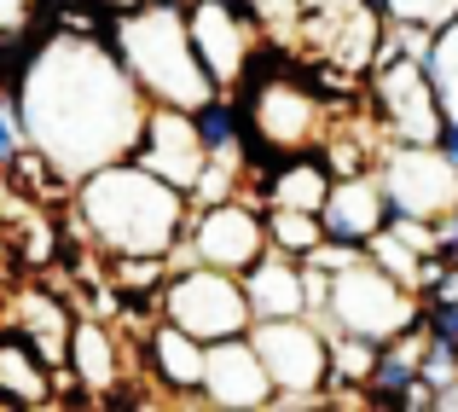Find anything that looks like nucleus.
I'll list each match as a JSON object with an SVG mask.
<instances>
[{
  "instance_id": "nucleus-15",
  "label": "nucleus",
  "mask_w": 458,
  "mask_h": 412,
  "mask_svg": "<svg viewBox=\"0 0 458 412\" xmlns=\"http://www.w3.org/2000/svg\"><path fill=\"white\" fill-rule=\"evenodd\" d=\"M273 378L267 366H261L256 343L244 337H221V343H209V355H203V401L221 407V412H256V407H273Z\"/></svg>"
},
{
  "instance_id": "nucleus-24",
  "label": "nucleus",
  "mask_w": 458,
  "mask_h": 412,
  "mask_svg": "<svg viewBox=\"0 0 458 412\" xmlns=\"http://www.w3.org/2000/svg\"><path fill=\"white\" fill-rule=\"evenodd\" d=\"M383 12V23H418V30H441L458 18V0H371Z\"/></svg>"
},
{
  "instance_id": "nucleus-8",
  "label": "nucleus",
  "mask_w": 458,
  "mask_h": 412,
  "mask_svg": "<svg viewBox=\"0 0 458 412\" xmlns=\"http://www.w3.org/2000/svg\"><path fill=\"white\" fill-rule=\"evenodd\" d=\"M261 256H267V210H261L256 186L233 192V198H215V203H191L174 262H203V268L244 279Z\"/></svg>"
},
{
  "instance_id": "nucleus-16",
  "label": "nucleus",
  "mask_w": 458,
  "mask_h": 412,
  "mask_svg": "<svg viewBox=\"0 0 458 412\" xmlns=\"http://www.w3.org/2000/svg\"><path fill=\"white\" fill-rule=\"evenodd\" d=\"M0 325H12V331L23 337V343L35 348V355L47 360V366H64L70 355V325H76V302H64L58 290L47 285H18L6 296V313H0Z\"/></svg>"
},
{
  "instance_id": "nucleus-17",
  "label": "nucleus",
  "mask_w": 458,
  "mask_h": 412,
  "mask_svg": "<svg viewBox=\"0 0 458 412\" xmlns=\"http://www.w3.org/2000/svg\"><path fill=\"white\" fill-rule=\"evenodd\" d=\"M256 198L261 210H325V192H331V168H325L319 145H302V151H279V157H261L256 168Z\"/></svg>"
},
{
  "instance_id": "nucleus-21",
  "label": "nucleus",
  "mask_w": 458,
  "mask_h": 412,
  "mask_svg": "<svg viewBox=\"0 0 458 412\" xmlns=\"http://www.w3.org/2000/svg\"><path fill=\"white\" fill-rule=\"evenodd\" d=\"M331 372H325V390H366L371 366H377V337H360V331H331Z\"/></svg>"
},
{
  "instance_id": "nucleus-12",
  "label": "nucleus",
  "mask_w": 458,
  "mask_h": 412,
  "mask_svg": "<svg viewBox=\"0 0 458 412\" xmlns=\"http://www.w3.org/2000/svg\"><path fill=\"white\" fill-rule=\"evenodd\" d=\"M64 372H70V390H76L64 407H105L116 390H128V383L140 378L134 372V337L116 320H99V313L76 308Z\"/></svg>"
},
{
  "instance_id": "nucleus-2",
  "label": "nucleus",
  "mask_w": 458,
  "mask_h": 412,
  "mask_svg": "<svg viewBox=\"0 0 458 412\" xmlns=\"http://www.w3.org/2000/svg\"><path fill=\"white\" fill-rule=\"evenodd\" d=\"M186 192L157 180L146 163L116 157L70 186V227L99 256H168L186 238Z\"/></svg>"
},
{
  "instance_id": "nucleus-1",
  "label": "nucleus",
  "mask_w": 458,
  "mask_h": 412,
  "mask_svg": "<svg viewBox=\"0 0 458 412\" xmlns=\"http://www.w3.org/2000/svg\"><path fill=\"white\" fill-rule=\"evenodd\" d=\"M35 41L18 82V116L30 145L76 186L81 175L134 151L146 123V93L111 53V35H64L30 23Z\"/></svg>"
},
{
  "instance_id": "nucleus-25",
  "label": "nucleus",
  "mask_w": 458,
  "mask_h": 412,
  "mask_svg": "<svg viewBox=\"0 0 458 412\" xmlns=\"http://www.w3.org/2000/svg\"><path fill=\"white\" fill-rule=\"evenodd\" d=\"M436 151H441V157H447V163L458 168V123H453V116L441 123V134H436Z\"/></svg>"
},
{
  "instance_id": "nucleus-9",
  "label": "nucleus",
  "mask_w": 458,
  "mask_h": 412,
  "mask_svg": "<svg viewBox=\"0 0 458 412\" xmlns=\"http://www.w3.org/2000/svg\"><path fill=\"white\" fill-rule=\"evenodd\" d=\"M157 308L163 320L186 325L198 343H221V337H244L256 325L244 296V279L221 273V268H203V262H174L157 290Z\"/></svg>"
},
{
  "instance_id": "nucleus-11",
  "label": "nucleus",
  "mask_w": 458,
  "mask_h": 412,
  "mask_svg": "<svg viewBox=\"0 0 458 412\" xmlns=\"http://www.w3.org/2000/svg\"><path fill=\"white\" fill-rule=\"evenodd\" d=\"M377 180H383V198H389V215H406V221L447 227V215L458 210V168L436 145L389 140L377 151Z\"/></svg>"
},
{
  "instance_id": "nucleus-10",
  "label": "nucleus",
  "mask_w": 458,
  "mask_h": 412,
  "mask_svg": "<svg viewBox=\"0 0 458 412\" xmlns=\"http://www.w3.org/2000/svg\"><path fill=\"white\" fill-rule=\"evenodd\" d=\"M186 30L215 93H238L256 58L267 53V30L250 0H186Z\"/></svg>"
},
{
  "instance_id": "nucleus-20",
  "label": "nucleus",
  "mask_w": 458,
  "mask_h": 412,
  "mask_svg": "<svg viewBox=\"0 0 458 412\" xmlns=\"http://www.w3.org/2000/svg\"><path fill=\"white\" fill-rule=\"evenodd\" d=\"M35 407H58L53 366L12 325H0V412H35Z\"/></svg>"
},
{
  "instance_id": "nucleus-14",
  "label": "nucleus",
  "mask_w": 458,
  "mask_h": 412,
  "mask_svg": "<svg viewBox=\"0 0 458 412\" xmlns=\"http://www.w3.org/2000/svg\"><path fill=\"white\" fill-rule=\"evenodd\" d=\"M134 163H146L157 180H168L174 192H198L203 175H209V151H203V134L191 123V111L180 105H146V123L134 134Z\"/></svg>"
},
{
  "instance_id": "nucleus-19",
  "label": "nucleus",
  "mask_w": 458,
  "mask_h": 412,
  "mask_svg": "<svg viewBox=\"0 0 458 412\" xmlns=\"http://www.w3.org/2000/svg\"><path fill=\"white\" fill-rule=\"evenodd\" d=\"M244 296H250V313L256 320H291V313H313V296H308V262L296 256H267L244 273Z\"/></svg>"
},
{
  "instance_id": "nucleus-7",
  "label": "nucleus",
  "mask_w": 458,
  "mask_h": 412,
  "mask_svg": "<svg viewBox=\"0 0 458 412\" xmlns=\"http://www.w3.org/2000/svg\"><path fill=\"white\" fill-rule=\"evenodd\" d=\"M261 366L273 378V407L279 412H308L325 407V372H331V331L313 313H291V320H256L250 325Z\"/></svg>"
},
{
  "instance_id": "nucleus-26",
  "label": "nucleus",
  "mask_w": 458,
  "mask_h": 412,
  "mask_svg": "<svg viewBox=\"0 0 458 412\" xmlns=\"http://www.w3.org/2000/svg\"><path fill=\"white\" fill-rule=\"evenodd\" d=\"M88 6H99V12H105V18H123V12H134V6H140V0H88Z\"/></svg>"
},
{
  "instance_id": "nucleus-4",
  "label": "nucleus",
  "mask_w": 458,
  "mask_h": 412,
  "mask_svg": "<svg viewBox=\"0 0 458 412\" xmlns=\"http://www.w3.org/2000/svg\"><path fill=\"white\" fill-rule=\"evenodd\" d=\"M233 99L244 105V123H250V134H256L261 157L319 145L325 128H331V99L313 88L302 58L273 47V41H267V53L256 58V70L244 76V88H238Z\"/></svg>"
},
{
  "instance_id": "nucleus-5",
  "label": "nucleus",
  "mask_w": 458,
  "mask_h": 412,
  "mask_svg": "<svg viewBox=\"0 0 458 412\" xmlns=\"http://www.w3.org/2000/svg\"><path fill=\"white\" fill-rule=\"evenodd\" d=\"M360 105H366V116L377 123L383 140H406V145H436L441 123H447L429 53L401 47L389 35V23H383V41H377L366 82H360Z\"/></svg>"
},
{
  "instance_id": "nucleus-6",
  "label": "nucleus",
  "mask_w": 458,
  "mask_h": 412,
  "mask_svg": "<svg viewBox=\"0 0 458 412\" xmlns=\"http://www.w3.org/2000/svg\"><path fill=\"white\" fill-rule=\"evenodd\" d=\"M418 320H424L418 290L401 285L394 273H383L371 256L336 268L331 285H325V308H319L325 331H360V337L389 343L394 331H406V325H418Z\"/></svg>"
},
{
  "instance_id": "nucleus-18",
  "label": "nucleus",
  "mask_w": 458,
  "mask_h": 412,
  "mask_svg": "<svg viewBox=\"0 0 458 412\" xmlns=\"http://www.w3.org/2000/svg\"><path fill=\"white\" fill-rule=\"evenodd\" d=\"M319 221H325V238H343V245H360V250H366L371 238L389 227V198H383L377 168H371V175H343V180H331Z\"/></svg>"
},
{
  "instance_id": "nucleus-3",
  "label": "nucleus",
  "mask_w": 458,
  "mask_h": 412,
  "mask_svg": "<svg viewBox=\"0 0 458 412\" xmlns=\"http://www.w3.org/2000/svg\"><path fill=\"white\" fill-rule=\"evenodd\" d=\"M111 53L123 58L146 105L198 111L203 99H215V82L186 30V0H140L134 12H123L111 23Z\"/></svg>"
},
{
  "instance_id": "nucleus-23",
  "label": "nucleus",
  "mask_w": 458,
  "mask_h": 412,
  "mask_svg": "<svg viewBox=\"0 0 458 412\" xmlns=\"http://www.w3.org/2000/svg\"><path fill=\"white\" fill-rule=\"evenodd\" d=\"M429 70H436V88H441V111L458 123V18H447L436 30V47H429Z\"/></svg>"
},
{
  "instance_id": "nucleus-13",
  "label": "nucleus",
  "mask_w": 458,
  "mask_h": 412,
  "mask_svg": "<svg viewBox=\"0 0 458 412\" xmlns=\"http://www.w3.org/2000/svg\"><path fill=\"white\" fill-rule=\"evenodd\" d=\"M134 337V372L146 378V390H157V401L168 407H209L203 401V355H209V343H198V337L186 331V325L174 320H146Z\"/></svg>"
},
{
  "instance_id": "nucleus-22",
  "label": "nucleus",
  "mask_w": 458,
  "mask_h": 412,
  "mask_svg": "<svg viewBox=\"0 0 458 412\" xmlns=\"http://www.w3.org/2000/svg\"><path fill=\"white\" fill-rule=\"evenodd\" d=\"M325 245V221L313 210H267V250L308 262Z\"/></svg>"
}]
</instances>
